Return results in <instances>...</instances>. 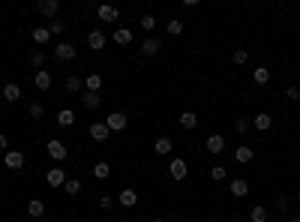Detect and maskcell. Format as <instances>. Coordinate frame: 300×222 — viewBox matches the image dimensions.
<instances>
[{
  "instance_id": "cell-1",
  "label": "cell",
  "mask_w": 300,
  "mask_h": 222,
  "mask_svg": "<svg viewBox=\"0 0 300 222\" xmlns=\"http://www.w3.org/2000/svg\"><path fill=\"white\" fill-rule=\"evenodd\" d=\"M75 54H78V48H75L72 42H66V39L54 45V57H57V60H63V63H69V60H75Z\"/></svg>"
},
{
  "instance_id": "cell-2",
  "label": "cell",
  "mask_w": 300,
  "mask_h": 222,
  "mask_svg": "<svg viewBox=\"0 0 300 222\" xmlns=\"http://www.w3.org/2000/svg\"><path fill=\"white\" fill-rule=\"evenodd\" d=\"M45 153H48V156L54 159V162H63V159L69 156V150H66V144H63V141H57V138H51V141L45 144Z\"/></svg>"
},
{
  "instance_id": "cell-3",
  "label": "cell",
  "mask_w": 300,
  "mask_h": 222,
  "mask_svg": "<svg viewBox=\"0 0 300 222\" xmlns=\"http://www.w3.org/2000/svg\"><path fill=\"white\" fill-rule=\"evenodd\" d=\"M126 114H123V111H111L108 117H105V126H108L111 132H123V129H126Z\"/></svg>"
},
{
  "instance_id": "cell-4",
  "label": "cell",
  "mask_w": 300,
  "mask_h": 222,
  "mask_svg": "<svg viewBox=\"0 0 300 222\" xmlns=\"http://www.w3.org/2000/svg\"><path fill=\"white\" fill-rule=\"evenodd\" d=\"M168 174H171L174 180H183V177L189 174V165H186V159L174 156V159H171V165H168Z\"/></svg>"
},
{
  "instance_id": "cell-5",
  "label": "cell",
  "mask_w": 300,
  "mask_h": 222,
  "mask_svg": "<svg viewBox=\"0 0 300 222\" xmlns=\"http://www.w3.org/2000/svg\"><path fill=\"white\" fill-rule=\"evenodd\" d=\"M96 15H99V21H105V24H114L117 21V6H111V3H102L99 9H96Z\"/></svg>"
},
{
  "instance_id": "cell-6",
  "label": "cell",
  "mask_w": 300,
  "mask_h": 222,
  "mask_svg": "<svg viewBox=\"0 0 300 222\" xmlns=\"http://www.w3.org/2000/svg\"><path fill=\"white\" fill-rule=\"evenodd\" d=\"M108 135H111V129L105 126V120L90 123V138H93V141H108Z\"/></svg>"
},
{
  "instance_id": "cell-7",
  "label": "cell",
  "mask_w": 300,
  "mask_h": 222,
  "mask_svg": "<svg viewBox=\"0 0 300 222\" xmlns=\"http://www.w3.org/2000/svg\"><path fill=\"white\" fill-rule=\"evenodd\" d=\"M42 15H48V18H57V12H60V0H39V6H36Z\"/></svg>"
},
{
  "instance_id": "cell-8",
  "label": "cell",
  "mask_w": 300,
  "mask_h": 222,
  "mask_svg": "<svg viewBox=\"0 0 300 222\" xmlns=\"http://www.w3.org/2000/svg\"><path fill=\"white\" fill-rule=\"evenodd\" d=\"M6 168H12V171L24 168V153L21 150H6Z\"/></svg>"
},
{
  "instance_id": "cell-9",
  "label": "cell",
  "mask_w": 300,
  "mask_h": 222,
  "mask_svg": "<svg viewBox=\"0 0 300 222\" xmlns=\"http://www.w3.org/2000/svg\"><path fill=\"white\" fill-rule=\"evenodd\" d=\"M45 180H48V186H54V189H57V186L66 183V171H63V168H48Z\"/></svg>"
},
{
  "instance_id": "cell-10",
  "label": "cell",
  "mask_w": 300,
  "mask_h": 222,
  "mask_svg": "<svg viewBox=\"0 0 300 222\" xmlns=\"http://www.w3.org/2000/svg\"><path fill=\"white\" fill-rule=\"evenodd\" d=\"M117 204H120V207H135V204H138V192L135 189H123L117 195Z\"/></svg>"
},
{
  "instance_id": "cell-11",
  "label": "cell",
  "mask_w": 300,
  "mask_h": 222,
  "mask_svg": "<svg viewBox=\"0 0 300 222\" xmlns=\"http://www.w3.org/2000/svg\"><path fill=\"white\" fill-rule=\"evenodd\" d=\"M87 45H90L93 51H102L105 48V33L102 30H90L87 33Z\"/></svg>"
},
{
  "instance_id": "cell-12",
  "label": "cell",
  "mask_w": 300,
  "mask_h": 222,
  "mask_svg": "<svg viewBox=\"0 0 300 222\" xmlns=\"http://www.w3.org/2000/svg\"><path fill=\"white\" fill-rule=\"evenodd\" d=\"M177 123H180V129H186V132H189V129H195V126H198V114H195V111H183Z\"/></svg>"
},
{
  "instance_id": "cell-13",
  "label": "cell",
  "mask_w": 300,
  "mask_h": 222,
  "mask_svg": "<svg viewBox=\"0 0 300 222\" xmlns=\"http://www.w3.org/2000/svg\"><path fill=\"white\" fill-rule=\"evenodd\" d=\"M231 195H234V198L249 195V183H246V177H237V180H231Z\"/></svg>"
},
{
  "instance_id": "cell-14",
  "label": "cell",
  "mask_w": 300,
  "mask_h": 222,
  "mask_svg": "<svg viewBox=\"0 0 300 222\" xmlns=\"http://www.w3.org/2000/svg\"><path fill=\"white\" fill-rule=\"evenodd\" d=\"M84 90H87V93H99V90H102V75H96V72L87 75V78H84Z\"/></svg>"
},
{
  "instance_id": "cell-15",
  "label": "cell",
  "mask_w": 300,
  "mask_h": 222,
  "mask_svg": "<svg viewBox=\"0 0 300 222\" xmlns=\"http://www.w3.org/2000/svg\"><path fill=\"white\" fill-rule=\"evenodd\" d=\"M81 102H84V108H87V111H96V108L102 105V96H99V93H87V90H84Z\"/></svg>"
},
{
  "instance_id": "cell-16",
  "label": "cell",
  "mask_w": 300,
  "mask_h": 222,
  "mask_svg": "<svg viewBox=\"0 0 300 222\" xmlns=\"http://www.w3.org/2000/svg\"><path fill=\"white\" fill-rule=\"evenodd\" d=\"M204 147H207V153H222L225 150V138H222V135H210Z\"/></svg>"
},
{
  "instance_id": "cell-17",
  "label": "cell",
  "mask_w": 300,
  "mask_h": 222,
  "mask_svg": "<svg viewBox=\"0 0 300 222\" xmlns=\"http://www.w3.org/2000/svg\"><path fill=\"white\" fill-rule=\"evenodd\" d=\"M171 147H174V144H171V138H165V135H159V138L153 141V150L159 153V156H168V153H171Z\"/></svg>"
},
{
  "instance_id": "cell-18",
  "label": "cell",
  "mask_w": 300,
  "mask_h": 222,
  "mask_svg": "<svg viewBox=\"0 0 300 222\" xmlns=\"http://www.w3.org/2000/svg\"><path fill=\"white\" fill-rule=\"evenodd\" d=\"M63 87H66V93H78V90L84 87V78H78V75H66Z\"/></svg>"
},
{
  "instance_id": "cell-19",
  "label": "cell",
  "mask_w": 300,
  "mask_h": 222,
  "mask_svg": "<svg viewBox=\"0 0 300 222\" xmlns=\"http://www.w3.org/2000/svg\"><path fill=\"white\" fill-rule=\"evenodd\" d=\"M270 123H273V120H270V114H267V111H261V114H255V117H252V126H255V129H261V132H267V129H270Z\"/></svg>"
},
{
  "instance_id": "cell-20",
  "label": "cell",
  "mask_w": 300,
  "mask_h": 222,
  "mask_svg": "<svg viewBox=\"0 0 300 222\" xmlns=\"http://www.w3.org/2000/svg\"><path fill=\"white\" fill-rule=\"evenodd\" d=\"M252 156H255V153H252V147H249V144H240V147L234 150V159H237V162H243V165H246V162H252Z\"/></svg>"
},
{
  "instance_id": "cell-21",
  "label": "cell",
  "mask_w": 300,
  "mask_h": 222,
  "mask_svg": "<svg viewBox=\"0 0 300 222\" xmlns=\"http://www.w3.org/2000/svg\"><path fill=\"white\" fill-rule=\"evenodd\" d=\"M72 123H75V111H72V108H63V111L57 114V126L69 129V126H72Z\"/></svg>"
},
{
  "instance_id": "cell-22",
  "label": "cell",
  "mask_w": 300,
  "mask_h": 222,
  "mask_svg": "<svg viewBox=\"0 0 300 222\" xmlns=\"http://www.w3.org/2000/svg\"><path fill=\"white\" fill-rule=\"evenodd\" d=\"M159 48H162V45H159V39H153V36H150V39H144V42H141V54L153 57V54H156V51H159Z\"/></svg>"
},
{
  "instance_id": "cell-23",
  "label": "cell",
  "mask_w": 300,
  "mask_h": 222,
  "mask_svg": "<svg viewBox=\"0 0 300 222\" xmlns=\"http://www.w3.org/2000/svg\"><path fill=\"white\" fill-rule=\"evenodd\" d=\"M30 36H33V42H36V45H45V42L51 39V30H48V27H33Z\"/></svg>"
},
{
  "instance_id": "cell-24",
  "label": "cell",
  "mask_w": 300,
  "mask_h": 222,
  "mask_svg": "<svg viewBox=\"0 0 300 222\" xmlns=\"http://www.w3.org/2000/svg\"><path fill=\"white\" fill-rule=\"evenodd\" d=\"M114 42H117V45H129V42H132V30H129V27H117V30H114Z\"/></svg>"
},
{
  "instance_id": "cell-25",
  "label": "cell",
  "mask_w": 300,
  "mask_h": 222,
  "mask_svg": "<svg viewBox=\"0 0 300 222\" xmlns=\"http://www.w3.org/2000/svg\"><path fill=\"white\" fill-rule=\"evenodd\" d=\"M33 84H36L39 90H48V87H51V72H42V69H39L36 75H33Z\"/></svg>"
},
{
  "instance_id": "cell-26",
  "label": "cell",
  "mask_w": 300,
  "mask_h": 222,
  "mask_svg": "<svg viewBox=\"0 0 300 222\" xmlns=\"http://www.w3.org/2000/svg\"><path fill=\"white\" fill-rule=\"evenodd\" d=\"M27 213H30L33 219H36V216H42V213H45V204H42L39 198H30V201H27Z\"/></svg>"
},
{
  "instance_id": "cell-27",
  "label": "cell",
  "mask_w": 300,
  "mask_h": 222,
  "mask_svg": "<svg viewBox=\"0 0 300 222\" xmlns=\"http://www.w3.org/2000/svg\"><path fill=\"white\" fill-rule=\"evenodd\" d=\"M3 96H6V102H15V99H21V87H18V84H6V87H3Z\"/></svg>"
},
{
  "instance_id": "cell-28",
  "label": "cell",
  "mask_w": 300,
  "mask_h": 222,
  "mask_svg": "<svg viewBox=\"0 0 300 222\" xmlns=\"http://www.w3.org/2000/svg\"><path fill=\"white\" fill-rule=\"evenodd\" d=\"M63 189H66V195H78V192H81V180H78V177H66Z\"/></svg>"
},
{
  "instance_id": "cell-29",
  "label": "cell",
  "mask_w": 300,
  "mask_h": 222,
  "mask_svg": "<svg viewBox=\"0 0 300 222\" xmlns=\"http://www.w3.org/2000/svg\"><path fill=\"white\" fill-rule=\"evenodd\" d=\"M108 174H111V165H108V162H96V165H93V177H96V180H105Z\"/></svg>"
},
{
  "instance_id": "cell-30",
  "label": "cell",
  "mask_w": 300,
  "mask_h": 222,
  "mask_svg": "<svg viewBox=\"0 0 300 222\" xmlns=\"http://www.w3.org/2000/svg\"><path fill=\"white\" fill-rule=\"evenodd\" d=\"M165 30H168V36H180V33H183V21H177V18H171V21L165 24Z\"/></svg>"
},
{
  "instance_id": "cell-31",
  "label": "cell",
  "mask_w": 300,
  "mask_h": 222,
  "mask_svg": "<svg viewBox=\"0 0 300 222\" xmlns=\"http://www.w3.org/2000/svg\"><path fill=\"white\" fill-rule=\"evenodd\" d=\"M225 177H228V168H225V165H213V168H210V180L219 183V180H225Z\"/></svg>"
},
{
  "instance_id": "cell-32",
  "label": "cell",
  "mask_w": 300,
  "mask_h": 222,
  "mask_svg": "<svg viewBox=\"0 0 300 222\" xmlns=\"http://www.w3.org/2000/svg\"><path fill=\"white\" fill-rule=\"evenodd\" d=\"M252 78H255L258 84H267V81H270V69H267V66H258V69L252 72Z\"/></svg>"
},
{
  "instance_id": "cell-33",
  "label": "cell",
  "mask_w": 300,
  "mask_h": 222,
  "mask_svg": "<svg viewBox=\"0 0 300 222\" xmlns=\"http://www.w3.org/2000/svg\"><path fill=\"white\" fill-rule=\"evenodd\" d=\"M252 222H267V207H252Z\"/></svg>"
},
{
  "instance_id": "cell-34",
  "label": "cell",
  "mask_w": 300,
  "mask_h": 222,
  "mask_svg": "<svg viewBox=\"0 0 300 222\" xmlns=\"http://www.w3.org/2000/svg\"><path fill=\"white\" fill-rule=\"evenodd\" d=\"M42 63H45V54H42V51H30V66H36V69H39Z\"/></svg>"
},
{
  "instance_id": "cell-35",
  "label": "cell",
  "mask_w": 300,
  "mask_h": 222,
  "mask_svg": "<svg viewBox=\"0 0 300 222\" xmlns=\"http://www.w3.org/2000/svg\"><path fill=\"white\" fill-rule=\"evenodd\" d=\"M42 114H45V108H42V102H33V105H30V117H33V120H39Z\"/></svg>"
},
{
  "instance_id": "cell-36",
  "label": "cell",
  "mask_w": 300,
  "mask_h": 222,
  "mask_svg": "<svg viewBox=\"0 0 300 222\" xmlns=\"http://www.w3.org/2000/svg\"><path fill=\"white\" fill-rule=\"evenodd\" d=\"M114 204H117V198H111V195H102V198H99V207H102V210H111Z\"/></svg>"
},
{
  "instance_id": "cell-37",
  "label": "cell",
  "mask_w": 300,
  "mask_h": 222,
  "mask_svg": "<svg viewBox=\"0 0 300 222\" xmlns=\"http://www.w3.org/2000/svg\"><path fill=\"white\" fill-rule=\"evenodd\" d=\"M48 30H51V33H54V36H60V33H63V30H66V24H63V21H57V18H54V21H51V24H48Z\"/></svg>"
},
{
  "instance_id": "cell-38",
  "label": "cell",
  "mask_w": 300,
  "mask_h": 222,
  "mask_svg": "<svg viewBox=\"0 0 300 222\" xmlns=\"http://www.w3.org/2000/svg\"><path fill=\"white\" fill-rule=\"evenodd\" d=\"M249 126H252V120H246V117H240V120L234 123V132H240V135H243V132L249 129Z\"/></svg>"
},
{
  "instance_id": "cell-39",
  "label": "cell",
  "mask_w": 300,
  "mask_h": 222,
  "mask_svg": "<svg viewBox=\"0 0 300 222\" xmlns=\"http://www.w3.org/2000/svg\"><path fill=\"white\" fill-rule=\"evenodd\" d=\"M246 60H249V51H246V48H237V51H234V63H246Z\"/></svg>"
},
{
  "instance_id": "cell-40",
  "label": "cell",
  "mask_w": 300,
  "mask_h": 222,
  "mask_svg": "<svg viewBox=\"0 0 300 222\" xmlns=\"http://www.w3.org/2000/svg\"><path fill=\"white\" fill-rule=\"evenodd\" d=\"M141 27H144V30H153V27H156V18H153V15H144V18H141Z\"/></svg>"
},
{
  "instance_id": "cell-41",
  "label": "cell",
  "mask_w": 300,
  "mask_h": 222,
  "mask_svg": "<svg viewBox=\"0 0 300 222\" xmlns=\"http://www.w3.org/2000/svg\"><path fill=\"white\" fill-rule=\"evenodd\" d=\"M285 96H288V99H294V102H297V99H300V87H288V90H285Z\"/></svg>"
},
{
  "instance_id": "cell-42",
  "label": "cell",
  "mask_w": 300,
  "mask_h": 222,
  "mask_svg": "<svg viewBox=\"0 0 300 222\" xmlns=\"http://www.w3.org/2000/svg\"><path fill=\"white\" fill-rule=\"evenodd\" d=\"M276 210H288V198H285V195H279V201H276Z\"/></svg>"
},
{
  "instance_id": "cell-43",
  "label": "cell",
  "mask_w": 300,
  "mask_h": 222,
  "mask_svg": "<svg viewBox=\"0 0 300 222\" xmlns=\"http://www.w3.org/2000/svg\"><path fill=\"white\" fill-rule=\"evenodd\" d=\"M0 150H6V135L0 132Z\"/></svg>"
},
{
  "instance_id": "cell-44",
  "label": "cell",
  "mask_w": 300,
  "mask_h": 222,
  "mask_svg": "<svg viewBox=\"0 0 300 222\" xmlns=\"http://www.w3.org/2000/svg\"><path fill=\"white\" fill-rule=\"evenodd\" d=\"M288 219H291V222H300V213H294V216H288Z\"/></svg>"
},
{
  "instance_id": "cell-45",
  "label": "cell",
  "mask_w": 300,
  "mask_h": 222,
  "mask_svg": "<svg viewBox=\"0 0 300 222\" xmlns=\"http://www.w3.org/2000/svg\"><path fill=\"white\" fill-rule=\"evenodd\" d=\"M294 198H297V201H300V189H297V192H294Z\"/></svg>"
},
{
  "instance_id": "cell-46",
  "label": "cell",
  "mask_w": 300,
  "mask_h": 222,
  "mask_svg": "<svg viewBox=\"0 0 300 222\" xmlns=\"http://www.w3.org/2000/svg\"><path fill=\"white\" fill-rule=\"evenodd\" d=\"M153 222H165V219H153Z\"/></svg>"
},
{
  "instance_id": "cell-47",
  "label": "cell",
  "mask_w": 300,
  "mask_h": 222,
  "mask_svg": "<svg viewBox=\"0 0 300 222\" xmlns=\"http://www.w3.org/2000/svg\"><path fill=\"white\" fill-rule=\"evenodd\" d=\"M207 222H216V219H207Z\"/></svg>"
},
{
  "instance_id": "cell-48",
  "label": "cell",
  "mask_w": 300,
  "mask_h": 222,
  "mask_svg": "<svg viewBox=\"0 0 300 222\" xmlns=\"http://www.w3.org/2000/svg\"><path fill=\"white\" fill-rule=\"evenodd\" d=\"M123 222H129V219H123Z\"/></svg>"
}]
</instances>
